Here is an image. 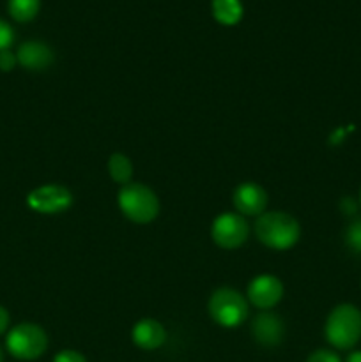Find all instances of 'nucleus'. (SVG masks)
Wrapping results in <instances>:
<instances>
[{
	"label": "nucleus",
	"instance_id": "nucleus-22",
	"mask_svg": "<svg viewBox=\"0 0 361 362\" xmlns=\"http://www.w3.org/2000/svg\"><path fill=\"white\" fill-rule=\"evenodd\" d=\"M345 362H361V352H353Z\"/></svg>",
	"mask_w": 361,
	"mask_h": 362
},
{
	"label": "nucleus",
	"instance_id": "nucleus-16",
	"mask_svg": "<svg viewBox=\"0 0 361 362\" xmlns=\"http://www.w3.org/2000/svg\"><path fill=\"white\" fill-rule=\"evenodd\" d=\"M345 243L356 253H361V219L354 221L345 232Z\"/></svg>",
	"mask_w": 361,
	"mask_h": 362
},
{
	"label": "nucleus",
	"instance_id": "nucleus-19",
	"mask_svg": "<svg viewBox=\"0 0 361 362\" xmlns=\"http://www.w3.org/2000/svg\"><path fill=\"white\" fill-rule=\"evenodd\" d=\"M306 362H342L340 357L331 350H317L308 357Z\"/></svg>",
	"mask_w": 361,
	"mask_h": 362
},
{
	"label": "nucleus",
	"instance_id": "nucleus-6",
	"mask_svg": "<svg viewBox=\"0 0 361 362\" xmlns=\"http://www.w3.org/2000/svg\"><path fill=\"white\" fill-rule=\"evenodd\" d=\"M250 235V225L246 219L236 212H225L214 219L211 226V237L216 246L223 250H236L243 246Z\"/></svg>",
	"mask_w": 361,
	"mask_h": 362
},
{
	"label": "nucleus",
	"instance_id": "nucleus-14",
	"mask_svg": "<svg viewBox=\"0 0 361 362\" xmlns=\"http://www.w3.org/2000/svg\"><path fill=\"white\" fill-rule=\"evenodd\" d=\"M108 173L117 184L126 186L133 179V163H131V159L127 156L115 152L108 159Z\"/></svg>",
	"mask_w": 361,
	"mask_h": 362
},
{
	"label": "nucleus",
	"instance_id": "nucleus-2",
	"mask_svg": "<svg viewBox=\"0 0 361 362\" xmlns=\"http://www.w3.org/2000/svg\"><path fill=\"white\" fill-rule=\"evenodd\" d=\"M117 200L122 214L137 225H147L159 214L158 197L142 182H130L120 187Z\"/></svg>",
	"mask_w": 361,
	"mask_h": 362
},
{
	"label": "nucleus",
	"instance_id": "nucleus-20",
	"mask_svg": "<svg viewBox=\"0 0 361 362\" xmlns=\"http://www.w3.org/2000/svg\"><path fill=\"white\" fill-rule=\"evenodd\" d=\"M53 362H87V361H85V357L81 356L80 352H76V350H62V352L57 354Z\"/></svg>",
	"mask_w": 361,
	"mask_h": 362
},
{
	"label": "nucleus",
	"instance_id": "nucleus-10",
	"mask_svg": "<svg viewBox=\"0 0 361 362\" xmlns=\"http://www.w3.org/2000/svg\"><path fill=\"white\" fill-rule=\"evenodd\" d=\"M251 332H253L255 341L260 343L262 346H276L283 341L285 325L278 315L271 311H262L253 318Z\"/></svg>",
	"mask_w": 361,
	"mask_h": 362
},
{
	"label": "nucleus",
	"instance_id": "nucleus-15",
	"mask_svg": "<svg viewBox=\"0 0 361 362\" xmlns=\"http://www.w3.org/2000/svg\"><path fill=\"white\" fill-rule=\"evenodd\" d=\"M41 9V0H9L7 2V11L13 16V20L20 23H27L38 16Z\"/></svg>",
	"mask_w": 361,
	"mask_h": 362
},
{
	"label": "nucleus",
	"instance_id": "nucleus-3",
	"mask_svg": "<svg viewBox=\"0 0 361 362\" xmlns=\"http://www.w3.org/2000/svg\"><path fill=\"white\" fill-rule=\"evenodd\" d=\"M324 331L335 349H353L361 338V311L353 304H340L329 313Z\"/></svg>",
	"mask_w": 361,
	"mask_h": 362
},
{
	"label": "nucleus",
	"instance_id": "nucleus-7",
	"mask_svg": "<svg viewBox=\"0 0 361 362\" xmlns=\"http://www.w3.org/2000/svg\"><path fill=\"white\" fill-rule=\"evenodd\" d=\"M27 205L39 214H60L73 205V194L59 184H46L28 193Z\"/></svg>",
	"mask_w": 361,
	"mask_h": 362
},
{
	"label": "nucleus",
	"instance_id": "nucleus-13",
	"mask_svg": "<svg viewBox=\"0 0 361 362\" xmlns=\"http://www.w3.org/2000/svg\"><path fill=\"white\" fill-rule=\"evenodd\" d=\"M243 13L244 9L241 0H212V16L225 27H234L239 23Z\"/></svg>",
	"mask_w": 361,
	"mask_h": 362
},
{
	"label": "nucleus",
	"instance_id": "nucleus-18",
	"mask_svg": "<svg viewBox=\"0 0 361 362\" xmlns=\"http://www.w3.org/2000/svg\"><path fill=\"white\" fill-rule=\"evenodd\" d=\"M18 59H16V53H13L11 49H2L0 52V71L4 73H9L16 67Z\"/></svg>",
	"mask_w": 361,
	"mask_h": 362
},
{
	"label": "nucleus",
	"instance_id": "nucleus-17",
	"mask_svg": "<svg viewBox=\"0 0 361 362\" xmlns=\"http://www.w3.org/2000/svg\"><path fill=\"white\" fill-rule=\"evenodd\" d=\"M14 41V30L11 28V25L7 21H4L0 18V52L2 49H9V46Z\"/></svg>",
	"mask_w": 361,
	"mask_h": 362
},
{
	"label": "nucleus",
	"instance_id": "nucleus-1",
	"mask_svg": "<svg viewBox=\"0 0 361 362\" xmlns=\"http://www.w3.org/2000/svg\"><path fill=\"white\" fill-rule=\"evenodd\" d=\"M255 235L264 246L285 251L299 240L301 228L297 219L287 212H264L255 221Z\"/></svg>",
	"mask_w": 361,
	"mask_h": 362
},
{
	"label": "nucleus",
	"instance_id": "nucleus-9",
	"mask_svg": "<svg viewBox=\"0 0 361 362\" xmlns=\"http://www.w3.org/2000/svg\"><path fill=\"white\" fill-rule=\"evenodd\" d=\"M234 207L241 216H260L268 207V193L257 182H243L234 191Z\"/></svg>",
	"mask_w": 361,
	"mask_h": 362
},
{
	"label": "nucleus",
	"instance_id": "nucleus-8",
	"mask_svg": "<svg viewBox=\"0 0 361 362\" xmlns=\"http://www.w3.org/2000/svg\"><path fill=\"white\" fill-rule=\"evenodd\" d=\"M283 297V285L276 276L260 274L248 285V300L255 308L268 311L275 308Z\"/></svg>",
	"mask_w": 361,
	"mask_h": 362
},
{
	"label": "nucleus",
	"instance_id": "nucleus-5",
	"mask_svg": "<svg viewBox=\"0 0 361 362\" xmlns=\"http://www.w3.org/2000/svg\"><path fill=\"white\" fill-rule=\"evenodd\" d=\"M6 346L13 357L20 361H34L48 349V336L39 325L23 322L13 327L7 334Z\"/></svg>",
	"mask_w": 361,
	"mask_h": 362
},
{
	"label": "nucleus",
	"instance_id": "nucleus-11",
	"mask_svg": "<svg viewBox=\"0 0 361 362\" xmlns=\"http://www.w3.org/2000/svg\"><path fill=\"white\" fill-rule=\"evenodd\" d=\"M18 64L28 71H45L55 60L52 48L42 41L21 42L16 52Z\"/></svg>",
	"mask_w": 361,
	"mask_h": 362
},
{
	"label": "nucleus",
	"instance_id": "nucleus-21",
	"mask_svg": "<svg viewBox=\"0 0 361 362\" xmlns=\"http://www.w3.org/2000/svg\"><path fill=\"white\" fill-rule=\"evenodd\" d=\"M9 322H11L9 311H7L4 306H0V336L7 331V327H9Z\"/></svg>",
	"mask_w": 361,
	"mask_h": 362
},
{
	"label": "nucleus",
	"instance_id": "nucleus-4",
	"mask_svg": "<svg viewBox=\"0 0 361 362\" xmlns=\"http://www.w3.org/2000/svg\"><path fill=\"white\" fill-rule=\"evenodd\" d=\"M209 315L218 325L227 329L239 327L250 315V306L243 293L234 288H218L209 299Z\"/></svg>",
	"mask_w": 361,
	"mask_h": 362
},
{
	"label": "nucleus",
	"instance_id": "nucleus-23",
	"mask_svg": "<svg viewBox=\"0 0 361 362\" xmlns=\"http://www.w3.org/2000/svg\"><path fill=\"white\" fill-rule=\"evenodd\" d=\"M4 361V356H2V350H0V362Z\"/></svg>",
	"mask_w": 361,
	"mask_h": 362
},
{
	"label": "nucleus",
	"instance_id": "nucleus-12",
	"mask_svg": "<svg viewBox=\"0 0 361 362\" xmlns=\"http://www.w3.org/2000/svg\"><path fill=\"white\" fill-rule=\"evenodd\" d=\"M133 343L142 350H158L166 341V331L163 324L154 318H144L137 322L131 331Z\"/></svg>",
	"mask_w": 361,
	"mask_h": 362
},
{
	"label": "nucleus",
	"instance_id": "nucleus-24",
	"mask_svg": "<svg viewBox=\"0 0 361 362\" xmlns=\"http://www.w3.org/2000/svg\"><path fill=\"white\" fill-rule=\"evenodd\" d=\"M360 204H361V193H360Z\"/></svg>",
	"mask_w": 361,
	"mask_h": 362
}]
</instances>
